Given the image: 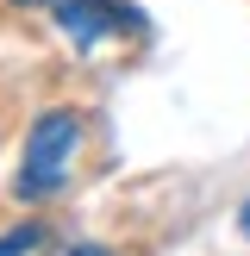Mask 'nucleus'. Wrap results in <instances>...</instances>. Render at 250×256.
I'll return each mask as SVG.
<instances>
[{"mask_svg":"<svg viewBox=\"0 0 250 256\" xmlns=\"http://www.w3.org/2000/svg\"><path fill=\"white\" fill-rule=\"evenodd\" d=\"M75 156H82V112L75 106H44L32 119V132H25V162L12 175V194L19 200H50L75 175Z\"/></svg>","mask_w":250,"mask_h":256,"instance_id":"obj_1","label":"nucleus"},{"mask_svg":"<svg viewBox=\"0 0 250 256\" xmlns=\"http://www.w3.org/2000/svg\"><path fill=\"white\" fill-rule=\"evenodd\" d=\"M12 6H38L62 25V38H75V50H94L106 38H125V32H144L132 0H12Z\"/></svg>","mask_w":250,"mask_h":256,"instance_id":"obj_2","label":"nucleus"},{"mask_svg":"<svg viewBox=\"0 0 250 256\" xmlns=\"http://www.w3.org/2000/svg\"><path fill=\"white\" fill-rule=\"evenodd\" d=\"M38 244H44V225H12V232H0V256H32Z\"/></svg>","mask_w":250,"mask_h":256,"instance_id":"obj_3","label":"nucleus"},{"mask_svg":"<svg viewBox=\"0 0 250 256\" xmlns=\"http://www.w3.org/2000/svg\"><path fill=\"white\" fill-rule=\"evenodd\" d=\"M69 256H112V250H106V244H75Z\"/></svg>","mask_w":250,"mask_h":256,"instance_id":"obj_4","label":"nucleus"},{"mask_svg":"<svg viewBox=\"0 0 250 256\" xmlns=\"http://www.w3.org/2000/svg\"><path fill=\"white\" fill-rule=\"evenodd\" d=\"M238 225H244V238H250V200H244V212H238Z\"/></svg>","mask_w":250,"mask_h":256,"instance_id":"obj_5","label":"nucleus"}]
</instances>
